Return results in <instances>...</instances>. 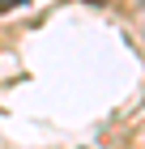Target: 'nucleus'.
I'll use <instances>...</instances> for the list:
<instances>
[{
	"label": "nucleus",
	"mask_w": 145,
	"mask_h": 149,
	"mask_svg": "<svg viewBox=\"0 0 145 149\" xmlns=\"http://www.w3.org/2000/svg\"><path fill=\"white\" fill-rule=\"evenodd\" d=\"M26 0H0V13H9V9H22Z\"/></svg>",
	"instance_id": "nucleus-1"
}]
</instances>
